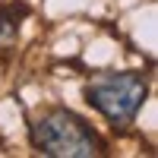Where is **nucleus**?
Returning <instances> with one entry per match:
<instances>
[{
	"mask_svg": "<svg viewBox=\"0 0 158 158\" xmlns=\"http://www.w3.org/2000/svg\"><path fill=\"white\" fill-rule=\"evenodd\" d=\"M29 139L38 155L51 158H92L104 155V139L89 120H82L70 108H51L29 123Z\"/></svg>",
	"mask_w": 158,
	"mask_h": 158,
	"instance_id": "f257e3e1",
	"label": "nucleus"
},
{
	"mask_svg": "<svg viewBox=\"0 0 158 158\" xmlns=\"http://www.w3.org/2000/svg\"><path fill=\"white\" fill-rule=\"evenodd\" d=\"M149 95V82L142 73H101L85 85V101L95 108L111 127H127L139 114Z\"/></svg>",
	"mask_w": 158,
	"mask_h": 158,
	"instance_id": "f03ea898",
	"label": "nucleus"
},
{
	"mask_svg": "<svg viewBox=\"0 0 158 158\" xmlns=\"http://www.w3.org/2000/svg\"><path fill=\"white\" fill-rule=\"evenodd\" d=\"M22 16H29V6H25V3H6V6H0V44H13V41H16Z\"/></svg>",
	"mask_w": 158,
	"mask_h": 158,
	"instance_id": "7ed1b4c3",
	"label": "nucleus"
}]
</instances>
